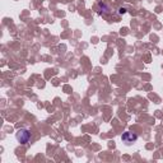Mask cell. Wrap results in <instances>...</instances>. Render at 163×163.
I'll list each match as a JSON object with an SVG mask.
<instances>
[{"label":"cell","mask_w":163,"mask_h":163,"mask_svg":"<svg viewBox=\"0 0 163 163\" xmlns=\"http://www.w3.org/2000/svg\"><path fill=\"white\" fill-rule=\"evenodd\" d=\"M15 138H17V140H18L20 144H26V143H28L29 141L31 133L27 129H19L15 133Z\"/></svg>","instance_id":"6da1fadb"},{"label":"cell","mask_w":163,"mask_h":163,"mask_svg":"<svg viewBox=\"0 0 163 163\" xmlns=\"http://www.w3.org/2000/svg\"><path fill=\"white\" fill-rule=\"evenodd\" d=\"M121 139H122L124 143L131 144V143H134V141L138 139V135H136V134H134V133H130V131H126V133H124V134H122Z\"/></svg>","instance_id":"7a4b0ae2"},{"label":"cell","mask_w":163,"mask_h":163,"mask_svg":"<svg viewBox=\"0 0 163 163\" xmlns=\"http://www.w3.org/2000/svg\"><path fill=\"white\" fill-rule=\"evenodd\" d=\"M119 12H120V14H124V13L126 12V9H125V8H121V9L119 10Z\"/></svg>","instance_id":"3957f363"}]
</instances>
